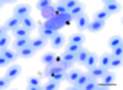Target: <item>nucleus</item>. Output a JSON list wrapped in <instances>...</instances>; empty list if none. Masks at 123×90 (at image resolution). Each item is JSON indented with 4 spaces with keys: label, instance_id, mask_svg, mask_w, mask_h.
<instances>
[{
    "label": "nucleus",
    "instance_id": "2eb2a0df",
    "mask_svg": "<svg viewBox=\"0 0 123 90\" xmlns=\"http://www.w3.org/2000/svg\"><path fill=\"white\" fill-rule=\"evenodd\" d=\"M89 54H91V52L88 50V49L82 47V49L77 52V63H79V64H83V66H85V63H86L88 57H89Z\"/></svg>",
    "mask_w": 123,
    "mask_h": 90
},
{
    "label": "nucleus",
    "instance_id": "79ce46f5",
    "mask_svg": "<svg viewBox=\"0 0 123 90\" xmlns=\"http://www.w3.org/2000/svg\"><path fill=\"white\" fill-rule=\"evenodd\" d=\"M8 31H9V29H8V26L3 25L2 28H0V37H8Z\"/></svg>",
    "mask_w": 123,
    "mask_h": 90
},
{
    "label": "nucleus",
    "instance_id": "b1692460",
    "mask_svg": "<svg viewBox=\"0 0 123 90\" xmlns=\"http://www.w3.org/2000/svg\"><path fill=\"white\" fill-rule=\"evenodd\" d=\"M62 60H63V61L71 63V64H74V63H77V55L75 54H71V52H65L63 50V54H62Z\"/></svg>",
    "mask_w": 123,
    "mask_h": 90
},
{
    "label": "nucleus",
    "instance_id": "7c9ffc66",
    "mask_svg": "<svg viewBox=\"0 0 123 90\" xmlns=\"http://www.w3.org/2000/svg\"><path fill=\"white\" fill-rule=\"evenodd\" d=\"M80 73H82L80 70H68V78H66V81L71 82V84H72V82H75L77 78L80 76Z\"/></svg>",
    "mask_w": 123,
    "mask_h": 90
},
{
    "label": "nucleus",
    "instance_id": "72a5a7b5",
    "mask_svg": "<svg viewBox=\"0 0 123 90\" xmlns=\"http://www.w3.org/2000/svg\"><path fill=\"white\" fill-rule=\"evenodd\" d=\"M109 55H111V58H122L123 57V44L118 46V47H115V49H112Z\"/></svg>",
    "mask_w": 123,
    "mask_h": 90
},
{
    "label": "nucleus",
    "instance_id": "c9c22d12",
    "mask_svg": "<svg viewBox=\"0 0 123 90\" xmlns=\"http://www.w3.org/2000/svg\"><path fill=\"white\" fill-rule=\"evenodd\" d=\"M59 84H60L59 81H55V80H49V81L43 85V89H45V90H55L57 87H59Z\"/></svg>",
    "mask_w": 123,
    "mask_h": 90
},
{
    "label": "nucleus",
    "instance_id": "2f4dec72",
    "mask_svg": "<svg viewBox=\"0 0 123 90\" xmlns=\"http://www.w3.org/2000/svg\"><path fill=\"white\" fill-rule=\"evenodd\" d=\"M54 61H55L54 54H45L43 57H42V63H43L45 66H51V64H54Z\"/></svg>",
    "mask_w": 123,
    "mask_h": 90
},
{
    "label": "nucleus",
    "instance_id": "ddd939ff",
    "mask_svg": "<svg viewBox=\"0 0 123 90\" xmlns=\"http://www.w3.org/2000/svg\"><path fill=\"white\" fill-rule=\"evenodd\" d=\"M0 55H3V57H6L8 58V61L12 64V63L15 61V60L18 58V54H17V50H9V49H0Z\"/></svg>",
    "mask_w": 123,
    "mask_h": 90
},
{
    "label": "nucleus",
    "instance_id": "1a4fd4ad",
    "mask_svg": "<svg viewBox=\"0 0 123 90\" xmlns=\"http://www.w3.org/2000/svg\"><path fill=\"white\" fill-rule=\"evenodd\" d=\"M62 67L60 64L59 66H55V64H51V66H46L45 67V70H43V76L45 78H52V75H55L57 72H62Z\"/></svg>",
    "mask_w": 123,
    "mask_h": 90
},
{
    "label": "nucleus",
    "instance_id": "f8f14e48",
    "mask_svg": "<svg viewBox=\"0 0 123 90\" xmlns=\"http://www.w3.org/2000/svg\"><path fill=\"white\" fill-rule=\"evenodd\" d=\"M38 34H40L38 37H43L45 40L49 41L54 35H55V34H59V32L54 31V29H49V28H43V26H40V29H38Z\"/></svg>",
    "mask_w": 123,
    "mask_h": 90
},
{
    "label": "nucleus",
    "instance_id": "473e14b6",
    "mask_svg": "<svg viewBox=\"0 0 123 90\" xmlns=\"http://www.w3.org/2000/svg\"><path fill=\"white\" fill-rule=\"evenodd\" d=\"M66 78H68V72H65V70H62V72H57L55 75H52V78H49V80H55V81H66Z\"/></svg>",
    "mask_w": 123,
    "mask_h": 90
},
{
    "label": "nucleus",
    "instance_id": "6ab92c4d",
    "mask_svg": "<svg viewBox=\"0 0 123 90\" xmlns=\"http://www.w3.org/2000/svg\"><path fill=\"white\" fill-rule=\"evenodd\" d=\"M122 44H123V40H122L120 35H115V37H112V38L108 41V46H109L111 50L115 49V47H118V46H122Z\"/></svg>",
    "mask_w": 123,
    "mask_h": 90
},
{
    "label": "nucleus",
    "instance_id": "e433bc0d",
    "mask_svg": "<svg viewBox=\"0 0 123 90\" xmlns=\"http://www.w3.org/2000/svg\"><path fill=\"white\" fill-rule=\"evenodd\" d=\"M52 5V3L51 2H49V0H40V2H37V9H40V12H42V11H45L46 8H49V6H51Z\"/></svg>",
    "mask_w": 123,
    "mask_h": 90
},
{
    "label": "nucleus",
    "instance_id": "bb28decb",
    "mask_svg": "<svg viewBox=\"0 0 123 90\" xmlns=\"http://www.w3.org/2000/svg\"><path fill=\"white\" fill-rule=\"evenodd\" d=\"M12 34H14L15 38H25V37H28V35H29V31L20 26V28H17L15 31H12Z\"/></svg>",
    "mask_w": 123,
    "mask_h": 90
},
{
    "label": "nucleus",
    "instance_id": "f257e3e1",
    "mask_svg": "<svg viewBox=\"0 0 123 90\" xmlns=\"http://www.w3.org/2000/svg\"><path fill=\"white\" fill-rule=\"evenodd\" d=\"M91 80V75L88 73V72H82L80 73V76L77 78V81L75 82H72L71 85H69V89L71 90H77V89H83V85L86 84L88 81Z\"/></svg>",
    "mask_w": 123,
    "mask_h": 90
},
{
    "label": "nucleus",
    "instance_id": "4c0bfd02",
    "mask_svg": "<svg viewBox=\"0 0 123 90\" xmlns=\"http://www.w3.org/2000/svg\"><path fill=\"white\" fill-rule=\"evenodd\" d=\"M63 5H65V8H66V11L69 12L71 9H74L77 5H79V2L77 0H66V2H63Z\"/></svg>",
    "mask_w": 123,
    "mask_h": 90
},
{
    "label": "nucleus",
    "instance_id": "dca6fc26",
    "mask_svg": "<svg viewBox=\"0 0 123 90\" xmlns=\"http://www.w3.org/2000/svg\"><path fill=\"white\" fill-rule=\"evenodd\" d=\"M17 54H18V57H20V58H31V57H34L36 50H34L31 46H26V47H23V49L17 50Z\"/></svg>",
    "mask_w": 123,
    "mask_h": 90
},
{
    "label": "nucleus",
    "instance_id": "aec40b11",
    "mask_svg": "<svg viewBox=\"0 0 123 90\" xmlns=\"http://www.w3.org/2000/svg\"><path fill=\"white\" fill-rule=\"evenodd\" d=\"M22 28L28 29V31L31 32L34 28H36V21H34L31 17H25V18H22Z\"/></svg>",
    "mask_w": 123,
    "mask_h": 90
},
{
    "label": "nucleus",
    "instance_id": "5701e85b",
    "mask_svg": "<svg viewBox=\"0 0 123 90\" xmlns=\"http://www.w3.org/2000/svg\"><path fill=\"white\" fill-rule=\"evenodd\" d=\"M95 64H98V57H97L95 54H89V57H88L86 63H85L86 69H91V67H94Z\"/></svg>",
    "mask_w": 123,
    "mask_h": 90
},
{
    "label": "nucleus",
    "instance_id": "a878e982",
    "mask_svg": "<svg viewBox=\"0 0 123 90\" xmlns=\"http://www.w3.org/2000/svg\"><path fill=\"white\" fill-rule=\"evenodd\" d=\"M98 61H100L98 66H102V67H105V69L109 70V63H111V55L109 54H103L102 57L98 58Z\"/></svg>",
    "mask_w": 123,
    "mask_h": 90
},
{
    "label": "nucleus",
    "instance_id": "423d86ee",
    "mask_svg": "<svg viewBox=\"0 0 123 90\" xmlns=\"http://www.w3.org/2000/svg\"><path fill=\"white\" fill-rule=\"evenodd\" d=\"M88 25H89V18H88L86 14H82L79 18H75V26H77V29H79L80 32L86 31Z\"/></svg>",
    "mask_w": 123,
    "mask_h": 90
},
{
    "label": "nucleus",
    "instance_id": "4468645a",
    "mask_svg": "<svg viewBox=\"0 0 123 90\" xmlns=\"http://www.w3.org/2000/svg\"><path fill=\"white\" fill-rule=\"evenodd\" d=\"M6 26H8V29H9V31L11 32H12V31H15V29H17V28H20V26H22V20H20V18H17V17H11L9 18V20H8L6 21V23H5Z\"/></svg>",
    "mask_w": 123,
    "mask_h": 90
},
{
    "label": "nucleus",
    "instance_id": "9d476101",
    "mask_svg": "<svg viewBox=\"0 0 123 90\" xmlns=\"http://www.w3.org/2000/svg\"><path fill=\"white\" fill-rule=\"evenodd\" d=\"M46 44H48V40H45L43 37H37V38H32L29 46L32 47L34 50H38V49H43Z\"/></svg>",
    "mask_w": 123,
    "mask_h": 90
},
{
    "label": "nucleus",
    "instance_id": "20e7f679",
    "mask_svg": "<svg viewBox=\"0 0 123 90\" xmlns=\"http://www.w3.org/2000/svg\"><path fill=\"white\" fill-rule=\"evenodd\" d=\"M29 11H31V8L28 5H20V6H17V8L14 9L12 15L22 20V18H25V17H29Z\"/></svg>",
    "mask_w": 123,
    "mask_h": 90
},
{
    "label": "nucleus",
    "instance_id": "c756f323",
    "mask_svg": "<svg viewBox=\"0 0 123 90\" xmlns=\"http://www.w3.org/2000/svg\"><path fill=\"white\" fill-rule=\"evenodd\" d=\"M108 18H109V14L106 12L105 9H100L97 12L94 14V20H100V21H106Z\"/></svg>",
    "mask_w": 123,
    "mask_h": 90
},
{
    "label": "nucleus",
    "instance_id": "c85d7f7f",
    "mask_svg": "<svg viewBox=\"0 0 123 90\" xmlns=\"http://www.w3.org/2000/svg\"><path fill=\"white\" fill-rule=\"evenodd\" d=\"M95 89H98V80H95V78H91L83 85V90H95Z\"/></svg>",
    "mask_w": 123,
    "mask_h": 90
},
{
    "label": "nucleus",
    "instance_id": "37998d69",
    "mask_svg": "<svg viewBox=\"0 0 123 90\" xmlns=\"http://www.w3.org/2000/svg\"><path fill=\"white\" fill-rule=\"evenodd\" d=\"M8 64H11V63L8 61V58L3 57V55H0V66H2V67H6Z\"/></svg>",
    "mask_w": 123,
    "mask_h": 90
},
{
    "label": "nucleus",
    "instance_id": "f704fd0d",
    "mask_svg": "<svg viewBox=\"0 0 123 90\" xmlns=\"http://www.w3.org/2000/svg\"><path fill=\"white\" fill-rule=\"evenodd\" d=\"M123 58V57H122ZM122 58H111V63H109V70L111 69H117V67H122L123 64V60Z\"/></svg>",
    "mask_w": 123,
    "mask_h": 90
},
{
    "label": "nucleus",
    "instance_id": "f3484780",
    "mask_svg": "<svg viewBox=\"0 0 123 90\" xmlns=\"http://www.w3.org/2000/svg\"><path fill=\"white\" fill-rule=\"evenodd\" d=\"M42 85H40V80L36 76H29L28 78V90H40Z\"/></svg>",
    "mask_w": 123,
    "mask_h": 90
},
{
    "label": "nucleus",
    "instance_id": "a211bd4d",
    "mask_svg": "<svg viewBox=\"0 0 123 90\" xmlns=\"http://www.w3.org/2000/svg\"><path fill=\"white\" fill-rule=\"evenodd\" d=\"M57 15V11H55V6H49V8H46L45 11H42V17L45 18V20H49V18L55 17Z\"/></svg>",
    "mask_w": 123,
    "mask_h": 90
},
{
    "label": "nucleus",
    "instance_id": "4be33fe9",
    "mask_svg": "<svg viewBox=\"0 0 123 90\" xmlns=\"http://www.w3.org/2000/svg\"><path fill=\"white\" fill-rule=\"evenodd\" d=\"M100 81H102L103 84H112V82L115 81V75L111 72V70H108V72L100 78Z\"/></svg>",
    "mask_w": 123,
    "mask_h": 90
},
{
    "label": "nucleus",
    "instance_id": "f03ea898",
    "mask_svg": "<svg viewBox=\"0 0 123 90\" xmlns=\"http://www.w3.org/2000/svg\"><path fill=\"white\" fill-rule=\"evenodd\" d=\"M103 9L111 15V14H115L120 11V3L114 2V0H106V2H103Z\"/></svg>",
    "mask_w": 123,
    "mask_h": 90
},
{
    "label": "nucleus",
    "instance_id": "9b49d317",
    "mask_svg": "<svg viewBox=\"0 0 123 90\" xmlns=\"http://www.w3.org/2000/svg\"><path fill=\"white\" fill-rule=\"evenodd\" d=\"M105 28V21H100V20H92L89 21V25H88V31L89 32H100L102 29Z\"/></svg>",
    "mask_w": 123,
    "mask_h": 90
},
{
    "label": "nucleus",
    "instance_id": "39448f33",
    "mask_svg": "<svg viewBox=\"0 0 123 90\" xmlns=\"http://www.w3.org/2000/svg\"><path fill=\"white\" fill-rule=\"evenodd\" d=\"M65 41H66V38H65L63 34H55V35L49 40V43H51V46L54 49H60L62 46H65Z\"/></svg>",
    "mask_w": 123,
    "mask_h": 90
},
{
    "label": "nucleus",
    "instance_id": "0eeeda50",
    "mask_svg": "<svg viewBox=\"0 0 123 90\" xmlns=\"http://www.w3.org/2000/svg\"><path fill=\"white\" fill-rule=\"evenodd\" d=\"M20 72H22V67H20V66H17V64H12V66L9 67V69L6 70V75H5V76H8L11 81H14V80H17V78H18Z\"/></svg>",
    "mask_w": 123,
    "mask_h": 90
},
{
    "label": "nucleus",
    "instance_id": "ea45409f",
    "mask_svg": "<svg viewBox=\"0 0 123 90\" xmlns=\"http://www.w3.org/2000/svg\"><path fill=\"white\" fill-rule=\"evenodd\" d=\"M9 82H12V81H11L8 76H3V78H0V89H6L8 85H9Z\"/></svg>",
    "mask_w": 123,
    "mask_h": 90
},
{
    "label": "nucleus",
    "instance_id": "393cba45",
    "mask_svg": "<svg viewBox=\"0 0 123 90\" xmlns=\"http://www.w3.org/2000/svg\"><path fill=\"white\" fill-rule=\"evenodd\" d=\"M69 14H71V17H72V20L75 21V18H79L82 14H85V11H83V6L82 5H77L74 9H71L69 11Z\"/></svg>",
    "mask_w": 123,
    "mask_h": 90
},
{
    "label": "nucleus",
    "instance_id": "a19ab883",
    "mask_svg": "<svg viewBox=\"0 0 123 90\" xmlns=\"http://www.w3.org/2000/svg\"><path fill=\"white\" fill-rule=\"evenodd\" d=\"M60 67L65 70V72H68V70H71L72 64H71V63H68V61H63V60H62V61H60Z\"/></svg>",
    "mask_w": 123,
    "mask_h": 90
},
{
    "label": "nucleus",
    "instance_id": "7ed1b4c3",
    "mask_svg": "<svg viewBox=\"0 0 123 90\" xmlns=\"http://www.w3.org/2000/svg\"><path fill=\"white\" fill-rule=\"evenodd\" d=\"M106 72H108V69H105V67H102V66H98V64H95L94 67L88 69V73L91 75V78H95V80H100V78H102Z\"/></svg>",
    "mask_w": 123,
    "mask_h": 90
},
{
    "label": "nucleus",
    "instance_id": "58836bf2",
    "mask_svg": "<svg viewBox=\"0 0 123 90\" xmlns=\"http://www.w3.org/2000/svg\"><path fill=\"white\" fill-rule=\"evenodd\" d=\"M9 37H0V49H8Z\"/></svg>",
    "mask_w": 123,
    "mask_h": 90
},
{
    "label": "nucleus",
    "instance_id": "cd10ccee",
    "mask_svg": "<svg viewBox=\"0 0 123 90\" xmlns=\"http://www.w3.org/2000/svg\"><path fill=\"white\" fill-rule=\"evenodd\" d=\"M83 47V44H75V43H69L68 46H65V52H71V54H75Z\"/></svg>",
    "mask_w": 123,
    "mask_h": 90
},
{
    "label": "nucleus",
    "instance_id": "412c9836",
    "mask_svg": "<svg viewBox=\"0 0 123 90\" xmlns=\"http://www.w3.org/2000/svg\"><path fill=\"white\" fill-rule=\"evenodd\" d=\"M69 43L83 44L85 43V35L83 34H71V35H69Z\"/></svg>",
    "mask_w": 123,
    "mask_h": 90
},
{
    "label": "nucleus",
    "instance_id": "6e6552de",
    "mask_svg": "<svg viewBox=\"0 0 123 90\" xmlns=\"http://www.w3.org/2000/svg\"><path fill=\"white\" fill-rule=\"evenodd\" d=\"M31 41H32V40H31L29 37H25V38H15V40L12 41V46H14L15 50H20V49H23V47L29 46Z\"/></svg>",
    "mask_w": 123,
    "mask_h": 90
}]
</instances>
